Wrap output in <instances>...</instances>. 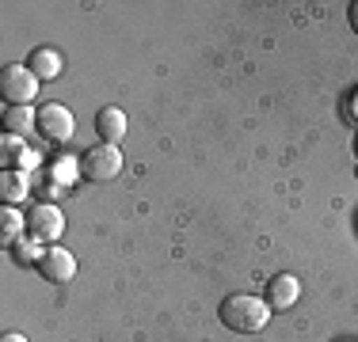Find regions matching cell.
<instances>
[{"label":"cell","instance_id":"cell-1","mask_svg":"<svg viewBox=\"0 0 358 342\" xmlns=\"http://www.w3.org/2000/svg\"><path fill=\"white\" fill-rule=\"evenodd\" d=\"M217 315L229 331H236V335H259L271 320V308L255 293H229L225 301H221Z\"/></svg>","mask_w":358,"mask_h":342},{"label":"cell","instance_id":"cell-2","mask_svg":"<svg viewBox=\"0 0 358 342\" xmlns=\"http://www.w3.org/2000/svg\"><path fill=\"white\" fill-rule=\"evenodd\" d=\"M38 76L27 68V61H12L0 68V96L4 107H31L38 99Z\"/></svg>","mask_w":358,"mask_h":342},{"label":"cell","instance_id":"cell-3","mask_svg":"<svg viewBox=\"0 0 358 342\" xmlns=\"http://www.w3.org/2000/svg\"><path fill=\"white\" fill-rule=\"evenodd\" d=\"M118 171H122L118 144H92L80 152V175L88 183H110V179H118Z\"/></svg>","mask_w":358,"mask_h":342},{"label":"cell","instance_id":"cell-4","mask_svg":"<svg viewBox=\"0 0 358 342\" xmlns=\"http://www.w3.org/2000/svg\"><path fill=\"white\" fill-rule=\"evenodd\" d=\"M65 232V217H62V209H57L54 202H35L27 209V236H35L38 244H57Z\"/></svg>","mask_w":358,"mask_h":342},{"label":"cell","instance_id":"cell-5","mask_svg":"<svg viewBox=\"0 0 358 342\" xmlns=\"http://www.w3.org/2000/svg\"><path fill=\"white\" fill-rule=\"evenodd\" d=\"M35 130L46 137V141L65 144V141L73 137V130H76L73 110L65 107V103H42V107H38V126H35Z\"/></svg>","mask_w":358,"mask_h":342},{"label":"cell","instance_id":"cell-6","mask_svg":"<svg viewBox=\"0 0 358 342\" xmlns=\"http://www.w3.org/2000/svg\"><path fill=\"white\" fill-rule=\"evenodd\" d=\"M35 270L42 274V281H50V285H65V281L76 278V259H73L69 247L50 244L46 251H42V259H38Z\"/></svg>","mask_w":358,"mask_h":342},{"label":"cell","instance_id":"cell-7","mask_svg":"<svg viewBox=\"0 0 358 342\" xmlns=\"http://www.w3.org/2000/svg\"><path fill=\"white\" fill-rule=\"evenodd\" d=\"M0 156H4V171H35L38 168V152L27 149V141L15 133L0 137Z\"/></svg>","mask_w":358,"mask_h":342},{"label":"cell","instance_id":"cell-8","mask_svg":"<svg viewBox=\"0 0 358 342\" xmlns=\"http://www.w3.org/2000/svg\"><path fill=\"white\" fill-rule=\"evenodd\" d=\"M297 297H301V281H297V274H275V278L267 281V308L271 312H286V308L297 304Z\"/></svg>","mask_w":358,"mask_h":342},{"label":"cell","instance_id":"cell-9","mask_svg":"<svg viewBox=\"0 0 358 342\" xmlns=\"http://www.w3.org/2000/svg\"><path fill=\"white\" fill-rule=\"evenodd\" d=\"M126 130H130V122H126V110L122 107H99L96 114V133H99V144H118L126 137Z\"/></svg>","mask_w":358,"mask_h":342},{"label":"cell","instance_id":"cell-10","mask_svg":"<svg viewBox=\"0 0 358 342\" xmlns=\"http://www.w3.org/2000/svg\"><path fill=\"white\" fill-rule=\"evenodd\" d=\"M27 68L38 76V80H57V76L65 73V57L57 54L54 46H38V50H31Z\"/></svg>","mask_w":358,"mask_h":342},{"label":"cell","instance_id":"cell-11","mask_svg":"<svg viewBox=\"0 0 358 342\" xmlns=\"http://www.w3.org/2000/svg\"><path fill=\"white\" fill-rule=\"evenodd\" d=\"M0 126H4V133L23 137L27 130H35V126H38V110H35V107H4Z\"/></svg>","mask_w":358,"mask_h":342},{"label":"cell","instance_id":"cell-12","mask_svg":"<svg viewBox=\"0 0 358 342\" xmlns=\"http://www.w3.org/2000/svg\"><path fill=\"white\" fill-rule=\"evenodd\" d=\"M27 194H31L27 171H0V198H4V205H20Z\"/></svg>","mask_w":358,"mask_h":342},{"label":"cell","instance_id":"cell-13","mask_svg":"<svg viewBox=\"0 0 358 342\" xmlns=\"http://www.w3.org/2000/svg\"><path fill=\"white\" fill-rule=\"evenodd\" d=\"M76 179H80V156H57L54 164L46 168V183H54V186H73Z\"/></svg>","mask_w":358,"mask_h":342},{"label":"cell","instance_id":"cell-14","mask_svg":"<svg viewBox=\"0 0 358 342\" xmlns=\"http://www.w3.org/2000/svg\"><path fill=\"white\" fill-rule=\"evenodd\" d=\"M23 232H27V217H23V209L4 205V209H0V236H4V247H12L15 239H23Z\"/></svg>","mask_w":358,"mask_h":342},{"label":"cell","instance_id":"cell-15","mask_svg":"<svg viewBox=\"0 0 358 342\" xmlns=\"http://www.w3.org/2000/svg\"><path fill=\"white\" fill-rule=\"evenodd\" d=\"M42 251H46V244H38L35 236H23V239H15V244H12V259L20 262V267H38Z\"/></svg>","mask_w":358,"mask_h":342},{"label":"cell","instance_id":"cell-16","mask_svg":"<svg viewBox=\"0 0 358 342\" xmlns=\"http://www.w3.org/2000/svg\"><path fill=\"white\" fill-rule=\"evenodd\" d=\"M347 23H351V31L358 34V0H355L351 8H347Z\"/></svg>","mask_w":358,"mask_h":342},{"label":"cell","instance_id":"cell-17","mask_svg":"<svg viewBox=\"0 0 358 342\" xmlns=\"http://www.w3.org/2000/svg\"><path fill=\"white\" fill-rule=\"evenodd\" d=\"M0 342H31V339H27V335H20V331H8V335L0 339Z\"/></svg>","mask_w":358,"mask_h":342},{"label":"cell","instance_id":"cell-18","mask_svg":"<svg viewBox=\"0 0 358 342\" xmlns=\"http://www.w3.org/2000/svg\"><path fill=\"white\" fill-rule=\"evenodd\" d=\"M351 107H355V118H358V88L351 91Z\"/></svg>","mask_w":358,"mask_h":342},{"label":"cell","instance_id":"cell-19","mask_svg":"<svg viewBox=\"0 0 358 342\" xmlns=\"http://www.w3.org/2000/svg\"><path fill=\"white\" fill-rule=\"evenodd\" d=\"M355 152H358V137H355Z\"/></svg>","mask_w":358,"mask_h":342}]
</instances>
